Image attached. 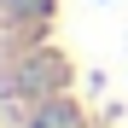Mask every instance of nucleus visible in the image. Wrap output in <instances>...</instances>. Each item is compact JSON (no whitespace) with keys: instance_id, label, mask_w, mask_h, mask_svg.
Returning a JSON list of instances; mask_svg holds the SVG:
<instances>
[{"instance_id":"1","label":"nucleus","mask_w":128,"mask_h":128,"mask_svg":"<svg viewBox=\"0 0 128 128\" xmlns=\"http://www.w3.org/2000/svg\"><path fill=\"white\" fill-rule=\"evenodd\" d=\"M35 128H76V111H70V105H41V111H35Z\"/></svg>"}]
</instances>
